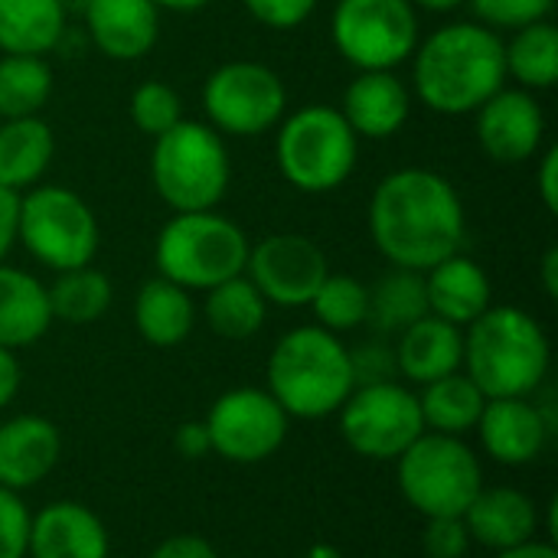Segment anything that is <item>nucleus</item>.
<instances>
[{
  "instance_id": "f257e3e1",
  "label": "nucleus",
  "mask_w": 558,
  "mask_h": 558,
  "mask_svg": "<svg viewBox=\"0 0 558 558\" xmlns=\"http://www.w3.org/2000/svg\"><path fill=\"white\" fill-rule=\"evenodd\" d=\"M468 232L454 183L425 167L386 173L369 199V239L392 268L428 271L461 252Z\"/></svg>"
},
{
  "instance_id": "f03ea898",
  "label": "nucleus",
  "mask_w": 558,
  "mask_h": 558,
  "mask_svg": "<svg viewBox=\"0 0 558 558\" xmlns=\"http://www.w3.org/2000/svg\"><path fill=\"white\" fill-rule=\"evenodd\" d=\"M504 85V36L484 23L438 26L412 52V88L435 114H474Z\"/></svg>"
},
{
  "instance_id": "7ed1b4c3",
  "label": "nucleus",
  "mask_w": 558,
  "mask_h": 558,
  "mask_svg": "<svg viewBox=\"0 0 558 558\" xmlns=\"http://www.w3.org/2000/svg\"><path fill=\"white\" fill-rule=\"evenodd\" d=\"M553 363V347L543 324L523 307H487L464 330V376L487 399L533 396Z\"/></svg>"
},
{
  "instance_id": "20e7f679",
  "label": "nucleus",
  "mask_w": 558,
  "mask_h": 558,
  "mask_svg": "<svg viewBox=\"0 0 558 558\" xmlns=\"http://www.w3.org/2000/svg\"><path fill=\"white\" fill-rule=\"evenodd\" d=\"M353 389L350 350L317 324L288 330L268 356V392L288 418L317 422L337 415Z\"/></svg>"
},
{
  "instance_id": "39448f33",
  "label": "nucleus",
  "mask_w": 558,
  "mask_h": 558,
  "mask_svg": "<svg viewBox=\"0 0 558 558\" xmlns=\"http://www.w3.org/2000/svg\"><path fill=\"white\" fill-rule=\"evenodd\" d=\"M248 248L252 242L242 226L216 209L173 213V219H167L157 232L154 265L160 278L186 291H209L235 275H245Z\"/></svg>"
},
{
  "instance_id": "423d86ee",
  "label": "nucleus",
  "mask_w": 558,
  "mask_h": 558,
  "mask_svg": "<svg viewBox=\"0 0 558 558\" xmlns=\"http://www.w3.org/2000/svg\"><path fill=\"white\" fill-rule=\"evenodd\" d=\"M232 163L219 131L203 121H177L154 137L150 183L173 213L216 209L229 190Z\"/></svg>"
},
{
  "instance_id": "0eeeda50",
  "label": "nucleus",
  "mask_w": 558,
  "mask_h": 558,
  "mask_svg": "<svg viewBox=\"0 0 558 558\" xmlns=\"http://www.w3.org/2000/svg\"><path fill=\"white\" fill-rule=\"evenodd\" d=\"M275 157L281 177L301 193L340 190L360 157V137L330 105H304L278 121Z\"/></svg>"
},
{
  "instance_id": "6e6552de",
  "label": "nucleus",
  "mask_w": 558,
  "mask_h": 558,
  "mask_svg": "<svg viewBox=\"0 0 558 558\" xmlns=\"http://www.w3.org/2000/svg\"><path fill=\"white\" fill-rule=\"evenodd\" d=\"M16 242L46 268L69 271L92 265L101 229L92 206L69 186L36 183L16 203Z\"/></svg>"
},
{
  "instance_id": "1a4fd4ad",
  "label": "nucleus",
  "mask_w": 558,
  "mask_h": 558,
  "mask_svg": "<svg viewBox=\"0 0 558 558\" xmlns=\"http://www.w3.org/2000/svg\"><path fill=\"white\" fill-rule=\"evenodd\" d=\"M399 490L412 510L428 517H464L484 487L474 448L454 435L425 432L399 461Z\"/></svg>"
},
{
  "instance_id": "9d476101",
  "label": "nucleus",
  "mask_w": 558,
  "mask_h": 558,
  "mask_svg": "<svg viewBox=\"0 0 558 558\" xmlns=\"http://www.w3.org/2000/svg\"><path fill=\"white\" fill-rule=\"evenodd\" d=\"M330 39L356 72L399 69L412 59L422 33L412 0H337Z\"/></svg>"
},
{
  "instance_id": "9b49d317",
  "label": "nucleus",
  "mask_w": 558,
  "mask_h": 558,
  "mask_svg": "<svg viewBox=\"0 0 558 558\" xmlns=\"http://www.w3.org/2000/svg\"><path fill=\"white\" fill-rule=\"evenodd\" d=\"M203 111L209 128L229 137H262L288 111V88L281 75L252 59L222 62L203 82Z\"/></svg>"
},
{
  "instance_id": "f8f14e48",
  "label": "nucleus",
  "mask_w": 558,
  "mask_h": 558,
  "mask_svg": "<svg viewBox=\"0 0 558 558\" xmlns=\"http://www.w3.org/2000/svg\"><path fill=\"white\" fill-rule=\"evenodd\" d=\"M337 415L343 441L366 461H399L425 435L418 396L396 379L356 386Z\"/></svg>"
},
{
  "instance_id": "ddd939ff",
  "label": "nucleus",
  "mask_w": 558,
  "mask_h": 558,
  "mask_svg": "<svg viewBox=\"0 0 558 558\" xmlns=\"http://www.w3.org/2000/svg\"><path fill=\"white\" fill-rule=\"evenodd\" d=\"M203 422L213 454L232 464H262L284 445L291 418L268 389L245 386L222 392Z\"/></svg>"
},
{
  "instance_id": "4468645a",
  "label": "nucleus",
  "mask_w": 558,
  "mask_h": 558,
  "mask_svg": "<svg viewBox=\"0 0 558 558\" xmlns=\"http://www.w3.org/2000/svg\"><path fill=\"white\" fill-rule=\"evenodd\" d=\"M330 275L324 248L298 232H278L248 248L245 278L262 291L268 304L307 307L314 291Z\"/></svg>"
},
{
  "instance_id": "2eb2a0df",
  "label": "nucleus",
  "mask_w": 558,
  "mask_h": 558,
  "mask_svg": "<svg viewBox=\"0 0 558 558\" xmlns=\"http://www.w3.org/2000/svg\"><path fill=\"white\" fill-rule=\"evenodd\" d=\"M474 131L481 150L494 163H526L539 154L546 137V114L533 92L500 88L474 111Z\"/></svg>"
},
{
  "instance_id": "dca6fc26",
  "label": "nucleus",
  "mask_w": 558,
  "mask_h": 558,
  "mask_svg": "<svg viewBox=\"0 0 558 558\" xmlns=\"http://www.w3.org/2000/svg\"><path fill=\"white\" fill-rule=\"evenodd\" d=\"M477 432H481V445L487 458L507 468H523V464H533L546 451L556 432V422L549 409L530 402V396L526 399H487Z\"/></svg>"
},
{
  "instance_id": "f3484780",
  "label": "nucleus",
  "mask_w": 558,
  "mask_h": 558,
  "mask_svg": "<svg viewBox=\"0 0 558 558\" xmlns=\"http://www.w3.org/2000/svg\"><path fill=\"white\" fill-rule=\"evenodd\" d=\"M108 530L85 504L56 500L29 520V558H108Z\"/></svg>"
},
{
  "instance_id": "a211bd4d",
  "label": "nucleus",
  "mask_w": 558,
  "mask_h": 558,
  "mask_svg": "<svg viewBox=\"0 0 558 558\" xmlns=\"http://www.w3.org/2000/svg\"><path fill=\"white\" fill-rule=\"evenodd\" d=\"M85 23L101 56L134 62L157 46L160 7L154 0H88Z\"/></svg>"
},
{
  "instance_id": "6ab92c4d",
  "label": "nucleus",
  "mask_w": 558,
  "mask_h": 558,
  "mask_svg": "<svg viewBox=\"0 0 558 558\" xmlns=\"http://www.w3.org/2000/svg\"><path fill=\"white\" fill-rule=\"evenodd\" d=\"M62 458V435L43 415H16L0 425V487L29 490L52 474Z\"/></svg>"
},
{
  "instance_id": "aec40b11",
  "label": "nucleus",
  "mask_w": 558,
  "mask_h": 558,
  "mask_svg": "<svg viewBox=\"0 0 558 558\" xmlns=\"http://www.w3.org/2000/svg\"><path fill=\"white\" fill-rule=\"evenodd\" d=\"M340 114L356 137H392L412 114V92L392 69L360 72L340 101Z\"/></svg>"
},
{
  "instance_id": "412c9836",
  "label": "nucleus",
  "mask_w": 558,
  "mask_h": 558,
  "mask_svg": "<svg viewBox=\"0 0 558 558\" xmlns=\"http://www.w3.org/2000/svg\"><path fill=\"white\" fill-rule=\"evenodd\" d=\"M464 526L471 543L504 553L539 536V507L517 487H481V494L464 510Z\"/></svg>"
},
{
  "instance_id": "4be33fe9",
  "label": "nucleus",
  "mask_w": 558,
  "mask_h": 558,
  "mask_svg": "<svg viewBox=\"0 0 558 558\" xmlns=\"http://www.w3.org/2000/svg\"><path fill=\"white\" fill-rule=\"evenodd\" d=\"M461 363H464V330L435 314H425L422 320H415L399 333L396 366L415 386H428L441 376H451L461 369Z\"/></svg>"
},
{
  "instance_id": "5701e85b",
  "label": "nucleus",
  "mask_w": 558,
  "mask_h": 558,
  "mask_svg": "<svg viewBox=\"0 0 558 558\" xmlns=\"http://www.w3.org/2000/svg\"><path fill=\"white\" fill-rule=\"evenodd\" d=\"M425 294H428V314L468 327L490 307V278L487 271L468 258V255H451L425 271Z\"/></svg>"
},
{
  "instance_id": "b1692460",
  "label": "nucleus",
  "mask_w": 558,
  "mask_h": 558,
  "mask_svg": "<svg viewBox=\"0 0 558 558\" xmlns=\"http://www.w3.org/2000/svg\"><path fill=\"white\" fill-rule=\"evenodd\" d=\"M52 327L49 294L39 278L0 262V347L23 350Z\"/></svg>"
},
{
  "instance_id": "393cba45",
  "label": "nucleus",
  "mask_w": 558,
  "mask_h": 558,
  "mask_svg": "<svg viewBox=\"0 0 558 558\" xmlns=\"http://www.w3.org/2000/svg\"><path fill=\"white\" fill-rule=\"evenodd\" d=\"M196 324V304L193 294L167 278H150L141 284L134 298V327L137 333L160 350L180 347Z\"/></svg>"
},
{
  "instance_id": "a878e982",
  "label": "nucleus",
  "mask_w": 558,
  "mask_h": 558,
  "mask_svg": "<svg viewBox=\"0 0 558 558\" xmlns=\"http://www.w3.org/2000/svg\"><path fill=\"white\" fill-rule=\"evenodd\" d=\"M56 154L52 128L36 118H10L0 124V186L23 193L43 180Z\"/></svg>"
},
{
  "instance_id": "bb28decb",
  "label": "nucleus",
  "mask_w": 558,
  "mask_h": 558,
  "mask_svg": "<svg viewBox=\"0 0 558 558\" xmlns=\"http://www.w3.org/2000/svg\"><path fill=\"white\" fill-rule=\"evenodd\" d=\"M65 33L62 0H0V52L46 56Z\"/></svg>"
},
{
  "instance_id": "cd10ccee",
  "label": "nucleus",
  "mask_w": 558,
  "mask_h": 558,
  "mask_svg": "<svg viewBox=\"0 0 558 558\" xmlns=\"http://www.w3.org/2000/svg\"><path fill=\"white\" fill-rule=\"evenodd\" d=\"M484 405H487V396L461 369L422 386V392H418L425 432H435V435L464 438L468 432L477 428Z\"/></svg>"
},
{
  "instance_id": "c85d7f7f",
  "label": "nucleus",
  "mask_w": 558,
  "mask_h": 558,
  "mask_svg": "<svg viewBox=\"0 0 558 558\" xmlns=\"http://www.w3.org/2000/svg\"><path fill=\"white\" fill-rule=\"evenodd\" d=\"M428 314V294H425V271L409 268H389L376 284H369V314L366 324L379 330L383 337L402 333L415 320Z\"/></svg>"
},
{
  "instance_id": "c756f323",
  "label": "nucleus",
  "mask_w": 558,
  "mask_h": 558,
  "mask_svg": "<svg viewBox=\"0 0 558 558\" xmlns=\"http://www.w3.org/2000/svg\"><path fill=\"white\" fill-rule=\"evenodd\" d=\"M203 317L222 340H252L265 327L268 301L245 275H235L206 291Z\"/></svg>"
},
{
  "instance_id": "7c9ffc66",
  "label": "nucleus",
  "mask_w": 558,
  "mask_h": 558,
  "mask_svg": "<svg viewBox=\"0 0 558 558\" xmlns=\"http://www.w3.org/2000/svg\"><path fill=\"white\" fill-rule=\"evenodd\" d=\"M507 75L517 78L526 92H546L558 82V29L553 20H536L513 29L510 43L504 39Z\"/></svg>"
},
{
  "instance_id": "2f4dec72",
  "label": "nucleus",
  "mask_w": 558,
  "mask_h": 558,
  "mask_svg": "<svg viewBox=\"0 0 558 558\" xmlns=\"http://www.w3.org/2000/svg\"><path fill=\"white\" fill-rule=\"evenodd\" d=\"M46 294H49L52 320L85 327V324H95L108 314L114 288H111L105 271L82 265V268L56 271V281L46 288Z\"/></svg>"
},
{
  "instance_id": "473e14b6",
  "label": "nucleus",
  "mask_w": 558,
  "mask_h": 558,
  "mask_svg": "<svg viewBox=\"0 0 558 558\" xmlns=\"http://www.w3.org/2000/svg\"><path fill=\"white\" fill-rule=\"evenodd\" d=\"M52 95V69L43 56H0V118H36Z\"/></svg>"
},
{
  "instance_id": "72a5a7b5",
  "label": "nucleus",
  "mask_w": 558,
  "mask_h": 558,
  "mask_svg": "<svg viewBox=\"0 0 558 558\" xmlns=\"http://www.w3.org/2000/svg\"><path fill=\"white\" fill-rule=\"evenodd\" d=\"M317 327L330 330V333H347L366 324L369 314V284H363L353 275H327L324 284L314 291L311 304Z\"/></svg>"
},
{
  "instance_id": "f704fd0d",
  "label": "nucleus",
  "mask_w": 558,
  "mask_h": 558,
  "mask_svg": "<svg viewBox=\"0 0 558 558\" xmlns=\"http://www.w3.org/2000/svg\"><path fill=\"white\" fill-rule=\"evenodd\" d=\"M128 111H131L134 128L141 134H147V137H160L177 121H183V101H180V95L167 82H157V78L141 82L131 92Z\"/></svg>"
},
{
  "instance_id": "c9c22d12",
  "label": "nucleus",
  "mask_w": 558,
  "mask_h": 558,
  "mask_svg": "<svg viewBox=\"0 0 558 558\" xmlns=\"http://www.w3.org/2000/svg\"><path fill=\"white\" fill-rule=\"evenodd\" d=\"M471 10L477 13V23L504 33V29H520L536 20H549L556 0H468Z\"/></svg>"
},
{
  "instance_id": "e433bc0d",
  "label": "nucleus",
  "mask_w": 558,
  "mask_h": 558,
  "mask_svg": "<svg viewBox=\"0 0 558 558\" xmlns=\"http://www.w3.org/2000/svg\"><path fill=\"white\" fill-rule=\"evenodd\" d=\"M29 520L23 497L0 487V558H26L29 549Z\"/></svg>"
},
{
  "instance_id": "4c0bfd02",
  "label": "nucleus",
  "mask_w": 558,
  "mask_h": 558,
  "mask_svg": "<svg viewBox=\"0 0 558 558\" xmlns=\"http://www.w3.org/2000/svg\"><path fill=\"white\" fill-rule=\"evenodd\" d=\"M422 549L425 558H468L471 533L464 526V517H428Z\"/></svg>"
},
{
  "instance_id": "58836bf2",
  "label": "nucleus",
  "mask_w": 558,
  "mask_h": 558,
  "mask_svg": "<svg viewBox=\"0 0 558 558\" xmlns=\"http://www.w3.org/2000/svg\"><path fill=\"white\" fill-rule=\"evenodd\" d=\"M350 369L356 386H373V383H392L399 366H396V347L386 340H366L356 350H350Z\"/></svg>"
},
{
  "instance_id": "ea45409f",
  "label": "nucleus",
  "mask_w": 558,
  "mask_h": 558,
  "mask_svg": "<svg viewBox=\"0 0 558 558\" xmlns=\"http://www.w3.org/2000/svg\"><path fill=\"white\" fill-rule=\"evenodd\" d=\"M245 10L268 29H298L311 20L320 0H242Z\"/></svg>"
},
{
  "instance_id": "a19ab883",
  "label": "nucleus",
  "mask_w": 558,
  "mask_h": 558,
  "mask_svg": "<svg viewBox=\"0 0 558 558\" xmlns=\"http://www.w3.org/2000/svg\"><path fill=\"white\" fill-rule=\"evenodd\" d=\"M147 558H219L216 546L203 536H193V533H177V536H167L154 553Z\"/></svg>"
},
{
  "instance_id": "79ce46f5",
  "label": "nucleus",
  "mask_w": 558,
  "mask_h": 558,
  "mask_svg": "<svg viewBox=\"0 0 558 558\" xmlns=\"http://www.w3.org/2000/svg\"><path fill=\"white\" fill-rule=\"evenodd\" d=\"M173 445L180 451V458L186 461H199L206 454H213V441L206 432V422H183L173 435Z\"/></svg>"
},
{
  "instance_id": "37998d69",
  "label": "nucleus",
  "mask_w": 558,
  "mask_h": 558,
  "mask_svg": "<svg viewBox=\"0 0 558 558\" xmlns=\"http://www.w3.org/2000/svg\"><path fill=\"white\" fill-rule=\"evenodd\" d=\"M536 186H539V199L549 213H558V147H549L543 154L539 173H536Z\"/></svg>"
},
{
  "instance_id": "c03bdc74",
  "label": "nucleus",
  "mask_w": 558,
  "mask_h": 558,
  "mask_svg": "<svg viewBox=\"0 0 558 558\" xmlns=\"http://www.w3.org/2000/svg\"><path fill=\"white\" fill-rule=\"evenodd\" d=\"M16 203H20V193L0 186V262L16 242Z\"/></svg>"
},
{
  "instance_id": "a18cd8bd",
  "label": "nucleus",
  "mask_w": 558,
  "mask_h": 558,
  "mask_svg": "<svg viewBox=\"0 0 558 558\" xmlns=\"http://www.w3.org/2000/svg\"><path fill=\"white\" fill-rule=\"evenodd\" d=\"M20 379H23V373H20L16 353H13V350H7V347H0V412L16 399V392H20Z\"/></svg>"
},
{
  "instance_id": "49530a36",
  "label": "nucleus",
  "mask_w": 558,
  "mask_h": 558,
  "mask_svg": "<svg viewBox=\"0 0 558 558\" xmlns=\"http://www.w3.org/2000/svg\"><path fill=\"white\" fill-rule=\"evenodd\" d=\"M497 558H558V553L553 543L530 539V543H523V546H513V549H504V553H497Z\"/></svg>"
},
{
  "instance_id": "de8ad7c7",
  "label": "nucleus",
  "mask_w": 558,
  "mask_h": 558,
  "mask_svg": "<svg viewBox=\"0 0 558 558\" xmlns=\"http://www.w3.org/2000/svg\"><path fill=\"white\" fill-rule=\"evenodd\" d=\"M543 288H546L549 298L558 294V248H549L543 255Z\"/></svg>"
},
{
  "instance_id": "09e8293b",
  "label": "nucleus",
  "mask_w": 558,
  "mask_h": 558,
  "mask_svg": "<svg viewBox=\"0 0 558 558\" xmlns=\"http://www.w3.org/2000/svg\"><path fill=\"white\" fill-rule=\"evenodd\" d=\"M160 10H170V13H196L203 7H209L213 0H154Z\"/></svg>"
},
{
  "instance_id": "8fccbe9b",
  "label": "nucleus",
  "mask_w": 558,
  "mask_h": 558,
  "mask_svg": "<svg viewBox=\"0 0 558 558\" xmlns=\"http://www.w3.org/2000/svg\"><path fill=\"white\" fill-rule=\"evenodd\" d=\"M468 0H412V7H422V10H432V13H451L458 7H464Z\"/></svg>"
},
{
  "instance_id": "3c124183",
  "label": "nucleus",
  "mask_w": 558,
  "mask_h": 558,
  "mask_svg": "<svg viewBox=\"0 0 558 558\" xmlns=\"http://www.w3.org/2000/svg\"><path fill=\"white\" fill-rule=\"evenodd\" d=\"M304 558H347L337 546H330V543H317V546H311L307 549V556Z\"/></svg>"
}]
</instances>
